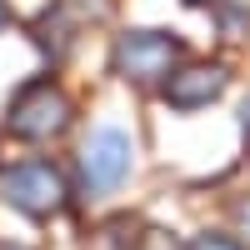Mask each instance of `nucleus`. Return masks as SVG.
Wrapping results in <instances>:
<instances>
[{
	"label": "nucleus",
	"mask_w": 250,
	"mask_h": 250,
	"mask_svg": "<svg viewBox=\"0 0 250 250\" xmlns=\"http://www.w3.org/2000/svg\"><path fill=\"white\" fill-rule=\"evenodd\" d=\"M0 195H5V205H15L20 215H30V220H50L65 210V175L55 170L50 160H15L0 170Z\"/></svg>",
	"instance_id": "3"
},
{
	"label": "nucleus",
	"mask_w": 250,
	"mask_h": 250,
	"mask_svg": "<svg viewBox=\"0 0 250 250\" xmlns=\"http://www.w3.org/2000/svg\"><path fill=\"white\" fill-rule=\"evenodd\" d=\"M240 130H245V145H250V95L240 100Z\"/></svg>",
	"instance_id": "8"
},
{
	"label": "nucleus",
	"mask_w": 250,
	"mask_h": 250,
	"mask_svg": "<svg viewBox=\"0 0 250 250\" xmlns=\"http://www.w3.org/2000/svg\"><path fill=\"white\" fill-rule=\"evenodd\" d=\"M185 5H210V0H185Z\"/></svg>",
	"instance_id": "12"
},
{
	"label": "nucleus",
	"mask_w": 250,
	"mask_h": 250,
	"mask_svg": "<svg viewBox=\"0 0 250 250\" xmlns=\"http://www.w3.org/2000/svg\"><path fill=\"white\" fill-rule=\"evenodd\" d=\"M185 60V40L170 30H125L110 45V70L130 85H165Z\"/></svg>",
	"instance_id": "1"
},
{
	"label": "nucleus",
	"mask_w": 250,
	"mask_h": 250,
	"mask_svg": "<svg viewBox=\"0 0 250 250\" xmlns=\"http://www.w3.org/2000/svg\"><path fill=\"white\" fill-rule=\"evenodd\" d=\"M225 90H230V70H225L220 60H185L160 85V100L170 110H180V115H195L205 105H215Z\"/></svg>",
	"instance_id": "5"
},
{
	"label": "nucleus",
	"mask_w": 250,
	"mask_h": 250,
	"mask_svg": "<svg viewBox=\"0 0 250 250\" xmlns=\"http://www.w3.org/2000/svg\"><path fill=\"white\" fill-rule=\"evenodd\" d=\"M190 250H245V245L235 235H225V230H205V235L190 240Z\"/></svg>",
	"instance_id": "6"
},
{
	"label": "nucleus",
	"mask_w": 250,
	"mask_h": 250,
	"mask_svg": "<svg viewBox=\"0 0 250 250\" xmlns=\"http://www.w3.org/2000/svg\"><path fill=\"white\" fill-rule=\"evenodd\" d=\"M70 120H75L70 95L60 90L55 80H30V85L10 100L5 130H10L15 140H55V135L70 130Z\"/></svg>",
	"instance_id": "2"
},
{
	"label": "nucleus",
	"mask_w": 250,
	"mask_h": 250,
	"mask_svg": "<svg viewBox=\"0 0 250 250\" xmlns=\"http://www.w3.org/2000/svg\"><path fill=\"white\" fill-rule=\"evenodd\" d=\"M235 220H240V225H250V200H235Z\"/></svg>",
	"instance_id": "9"
},
{
	"label": "nucleus",
	"mask_w": 250,
	"mask_h": 250,
	"mask_svg": "<svg viewBox=\"0 0 250 250\" xmlns=\"http://www.w3.org/2000/svg\"><path fill=\"white\" fill-rule=\"evenodd\" d=\"M140 250H175V240L165 235V230H145L140 235Z\"/></svg>",
	"instance_id": "7"
},
{
	"label": "nucleus",
	"mask_w": 250,
	"mask_h": 250,
	"mask_svg": "<svg viewBox=\"0 0 250 250\" xmlns=\"http://www.w3.org/2000/svg\"><path fill=\"white\" fill-rule=\"evenodd\" d=\"M0 250H25V245H5V240H0Z\"/></svg>",
	"instance_id": "11"
},
{
	"label": "nucleus",
	"mask_w": 250,
	"mask_h": 250,
	"mask_svg": "<svg viewBox=\"0 0 250 250\" xmlns=\"http://www.w3.org/2000/svg\"><path fill=\"white\" fill-rule=\"evenodd\" d=\"M130 165H135L130 135L115 130V125H100V130L85 140V150H80V180H85L95 195H105V190H120L125 185Z\"/></svg>",
	"instance_id": "4"
},
{
	"label": "nucleus",
	"mask_w": 250,
	"mask_h": 250,
	"mask_svg": "<svg viewBox=\"0 0 250 250\" xmlns=\"http://www.w3.org/2000/svg\"><path fill=\"white\" fill-rule=\"evenodd\" d=\"M10 25V10H5V0H0V30H5Z\"/></svg>",
	"instance_id": "10"
}]
</instances>
